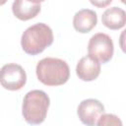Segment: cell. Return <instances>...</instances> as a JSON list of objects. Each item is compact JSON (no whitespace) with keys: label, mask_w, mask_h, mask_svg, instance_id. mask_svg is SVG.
Returning a JSON list of instances; mask_svg holds the SVG:
<instances>
[{"label":"cell","mask_w":126,"mask_h":126,"mask_svg":"<svg viewBox=\"0 0 126 126\" xmlns=\"http://www.w3.org/2000/svg\"><path fill=\"white\" fill-rule=\"evenodd\" d=\"M76 74L82 81H94L100 74V63L89 55L84 56L77 63Z\"/></svg>","instance_id":"obj_7"},{"label":"cell","mask_w":126,"mask_h":126,"mask_svg":"<svg viewBox=\"0 0 126 126\" xmlns=\"http://www.w3.org/2000/svg\"><path fill=\"white\" fill-rule=\"evenodd\" d=\"M12 12L17 19L21 21H29L33 19L40 12V2L16 0L12 4Z\"/></svg>","instance_id":"obj_8"},{"label":"cell","mask_w":126,"mask_h":126,"mask_svg":"<svg viewBox=\"0 0 126 126\" xmlns=\"http://www.w3.org/2000/svg\"><path fill=\"white\" fill-rule=\"evenodd\" d=\"M35 73L38 81L49 87L64 85L70 77V69L66 61L54 57H45L38 61Z\"/></svg>","instance_id":"obj_1"},{"label":"cell","mask_w":126,"mask_h":126,"mask_svg":"<svg viewBox=\"0 0 126 126\" xmlns=\"http://www.w3.org/2000/svg\"><path fill=\"white\" fill-rule=\"evenodd\" d=\"M103 113V104L94 98H87L82 100L77 108V114L81 122L87 126H95L98 118Z\"/></svg>","instance_id":"obj_6"},{"label":"cell","mask_w":126,"mask_h":126,"mask_svg":"<svg viewBox=\"0 0 126 126\" xmlns=\"http://www.w3.org/2000/svg\"><path fill=\"white\" fill-rule=\"evenodd\" d=\"M111 2H112L111 0H108V1H104V2H99V1H91V3H92L93 5H94V6H97V7H99V8L106 6V5L110 4Z\"/></svg>","instance_id":"obj_12"},{"label":"cell","mask_w":126,"mask_h":126,"mask_svg":"<svg viewBox=\"0 0 126 126\" xmlns=\"http://www.w3.org/2000/svg\"><path fill=\"white\" fill-rule=\"evenodd\" d=\"M27 82L24 68L16 63L5 64L0 69V85L8 91H19Z\"/></svg>","instance_id":"obj_5"},{"label":"cell","mask_w":126,"mask_h":126,"mask_svg":"<svg viewBox=\"0 0 126 126\" xmlns=\"http://www.w3.org/2000/svg\"><path fill=\"white\" fill-rule=\"evenodd\" d=\"M50 104L49 96L41 90H32L26 94L23 99L22 114L27 123L38 125L47 115Z\"/></svg>","instance_id":"obj_3"},{"label":"cell","mask_w":126,"mask_h":126,"mask_svg":"<svg viewBox=\"0 0 126 126\" xmlns=\"http://www.w3.org/2000/svg\"><path fill=\"white\" fill-rule=\"evenodd\" d=\"M96 13L91 9H81L74 15L73 18V27L81 33L91 32L96 26Z\"/></svg>","instance_id":"obj_9"},{"label":"cell","mask_w":126,"mask_h":126,"mask_svg":"<svg viewBox=\"0 0 126 126\" xmlns=\"http://www.w3.org/2000/svg\"><path fill=\"white\" fill-rule=\"evenodd\" d=\"M53 43V32L44 23L29 27L22 34L21 45L29 55H37Z\"/></svg>","instance_id":"obj_2"},{"label":"cell","mask_w":126,"mask_h":126,"mask_svg":"<svg viewBox=\"0 0 126 126\" xmlns=\"http://www.w3.org/2000/svg\"><path fill=\"white\" fill-rule=\"evenodd\" d=\"M101 22L107 29H122L126 24V13L122 8L119 7L108 8L103 12L101 16Z\"/></svg>","instance_id":"obj_10"},{"label":"cell","mask_w":126,"mask_h":126,"mask_svg":"<svg viewBox=\"0 0 126 126\" xmlns=\"http://www.w3.org/2000/svg\"><path fill=\"white\" fill-rule=\"evenodd\" d=\"M114 52V45L111 37L103 32L94 34L88 43V55L98 63L105 64L111 60Z\"/></svg>","instance_id":"obj_4"},{"label":"cell","mask_w":126,"mask_h":126,"mask_svg":"<svg viewBox=\"0 0 126 126\" xmlns=\"http://www.w3.org/2000/svg\"><path fill=\"white\" fill-rule=\"evenodd\" d=\"M96 126H123L121 119L111 113H103L97 120Z\"/></svg>","instance_id":"obj_11"}]
</instances>
